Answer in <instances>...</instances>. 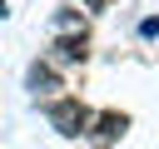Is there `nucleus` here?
I'll return each mask as SVG.
<instances>
[{"mask_svg":"<svg viewBox=\"0 0 159 149\" xmlns=\"http://www.w3.org/2000/svg\"><path fill=\"white\" fill-rule=\"evenodd\" d=\"M45 114H50V124H55L65 139H80L84 124H89V109H84L80 99H55V104H45Z\"/></svg>","mask_w":159,"mask_h":149,"instance_id":"1","label":"nucleus"},{"mask_svg":"<svg viewBox=\"0 0 159 149\" xmlns=\"http://www.w3.org/2000/svg\"><path fill=\"white\" fill-rule=\"evenodd\" d=\"M55 60H65V65L84 60V30H80V35H65V40H55Z\"/></svg>","mask_w":159,"mask_h":149,"instance_id":"2","label":"nucleus"},{"mask_svg":"<svg viewBox=\"0 0 159 149\" xmlns=\"http://www.w3.org/2000/svg\"><path fill=\"white\" fill-rule=\"evenodd\" d=\"M124 129H129V119H124V114H99V119H94V139H104V144H109V139H119Z\"/></svg>","mask_w":159,"mask_h":149,"instance_id":"3","label":"nucleus"},{"mask_svg":"<svg viewBox=\"0 0 159 149\" xmlns=\"http://www.w3.org/2000/svg\"><path fill=\"white\" fill-rule=\"evenodd\" d=\"M30 89H35V94H50V89H60V74H55L50 65H30Z\"/></svg>","mask_w":159,"mask_h":149,"instance_id":"4","label":"nucleus"},{"mask_svg":"<svg viewBox=\"0 0 159 149\" xmlns=\"http://www.w3.org/2000/svg\"><path fill=\"white\" fill-rule=\"evenodd\" d=\"M139 35H149V40H154V35H159V20H154V15H149V20H144V25H139Z\"/></svg>","mask_w":159,"mask_h":149,"instance_id":"5","label":"nucleus"},{"mask_svg":"<svg viewBox=\"0 0 159 149\" xmlns=\"http://www.w3.org/2000/svg\"><path fill=\"white\" fill-rule=\"evenodd\" d=\"M84 5H89V10H104V5H109V0H84Z\"/></svg>","mask_w":159,"mask_h":149,"instance_id":"6","label":"nucleus"}]
</instances>
